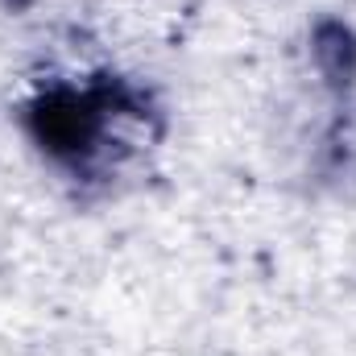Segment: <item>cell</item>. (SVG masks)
<instances>
[{"label": "cell", "instance_id": "cell-1", "mask_svg": "<svg viewBox=\"0 0 356 356\" xmlns=\"http://www.w3.org/2000/svg\"><path fill=\"white\" fill-rule=\"evenodd\" d=\"M315 63L332 83H348L356 71V42L344 25H323L315 33Z\"/></svg>", "mask_w": 356, "mask_h": 356}, {"label": "cell", "instance_id": "cell-2", "mask_svg": "<svg viewBox=\"0 0 356 356\" xmlns=\"http://www.w3.org/2000/svg\"><path fill=\"white\" fill-rule=\"evenodd\" d=\"M8 4H21V0H8Z\"/></svg>", "mask_w": 356, "mask_h": 356}]
</instances>
